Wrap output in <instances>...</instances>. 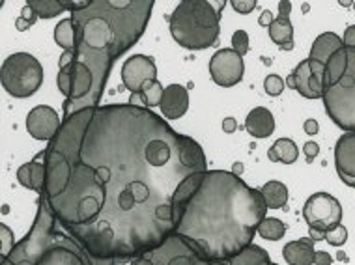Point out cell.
Returning <instances> with one entry per match:
<instances>
[{
  "label": "cell",
  "instance_id": "cell-1",
  "mask_svg": "<svg viewBox=\"0 0 355 265\" xmlns=\"http://www.w3.org/2000/svg\"><path fill=\"white\" fill-rule=\"evenodd\" d=\"M45 198L88 256L139 258L176 232L208 161L144 105H99L62 120L43 154Z\"/></svg>",
  "mask_w": 355,
  "mask_h": 265
},
{
  "label": "cell",
  "instance_id": "cell-2",
  "mask_svg": "<svg viewBox=\"0 0 355 265\" xmlns=\"http://www.w3.org/2000/svg\"><path fill=\"white\" fill-rule=\"evenodd\" d=\"M153 0H92L71 13L77 28L71 69V93L64 101V118L101 105L112 66L146 32Z\"/></svg>",
  "mask_w": 355,
  "mask_h": 265
},
{
  "label": "cell",
  "instance_id": "cell-3",
  "mask_svg": "<svg viewBox=\"0 0 355 265\" xmlns=\"http://www.w3.org/2000/svg\"><path fill=\"white\" fill-rule=\"evenodd\" d=\"M266 211L260 189L227 170H208L174 234L209 262H230L252 245Z\"/></svg>",
  "mask_w": 355,
  "mask_h": 265
},
{
  "label": "cell",
  "instance_id": "cell-4",
  "mask_svg": "<svg viewBox=\"0 0 355 265\" xmlns=\"http://www.w3.org/2000/svg\"><path fill=\"white\" fill-rule=\"evenodd\" d=\"M227 0H182L168 17L172 39L185 49L202 51L217 44L220 12Z\"/></svg>",
  "mask_w": 355,
  "mask_h": 265
},
{
  "label": "cell",
  "instance_id": "cell-5",
  "mask_svg": "<svg viewBox=\"0 0 355 265\" xmlns=\"http://www.w3.org/2000/svg\"><path fill=\"white\" fill-rule=\"evenodd\" d=\"M322 101L333 124L355 133V49L343 47L325 64Z\"/></svg>",
  "mask_w": 355,
  "mask_h": 265
},
{
  "label": "cell",
  "instance_id": "cell-6",
  "mask_svg": "<svg viewBox=\"0 0 355 265\" xmlns=\"http://www.w3.org/2000/svg\"><path fill=\"white\" fill-rule=\"evenodd\" d=\"M2 86L12 98H31L42 88L43 68L37 58L28 53H13L2 64Z\"/></svg>",
  "mask_w": 355,
  "mask_h": 265
},
{
  "label": "cell",
  "instance_id": "cell-7",
  "mask_svg": "<svg viewBox=\"0 0 355 265\" xmlns=\"http://www.w3.org/2000/svg\"><path fill=\"white\" fill-rule=\"evenodd\" d=\"M131 265H211V262L195 253L180 235L172 234L159 247L133 259Z\"/></svg>",
  "mask_w": 355,
  "mask_h": 265
},
{
  "label": "cell",
  "instance_id": "cell-8",
  "mask_svg": "<svg viewBox=\"0 0 355 265\" xmlns=\"http://www.w3.org/2000/svg\"><path fill=\"white\" fill-rule=\"evenodd\" d=\"M303 219L309 228L329 232L343 222V205L327 192H314L303 205Z\"/></svg>",
  "mask_w": 355,
  "mask_h": 265
},
{
  "label": "cell",
  "instance_id": "cell-9",
  "mask_svg": "<svg viewBox=\"0 0 355 265\" xmlns=\"http://www.w3.org/2000/svg\"><path fill=\"white\" fill-rule=\"evenodd\" d=\"M122 80L123 86L131 93L129 103L137 105V99L141 95L142 88L146 86L150 80H157V68L152 56L133 55L122 66Z\"/></svg>",
  "mask_w": 355,
  "mask_h": 265
},
{
  "label": "cell",
  "instance_id": "cell-10",
  "mask_svg": "<svg viewBox=\"0 0 355 265\" xmlns=\"http://www.w3.org/2000/svg\"><path fill=\"white\" fill-rule=\"evenodd\" d=\"M245 73L243 56L234 49H219L209 60V75L217 86L230 88L241 82Z\"/></svg>",
  "mask_w": 355,
  "mask_h": 265
},
{
  "label": "cell",
  "instance_id": "cell-11",
  "mask_svg": "<svg viewBox=\"0 0 355 265\" xmlns=\"http://www.w3.org/2000/svg\"><path fill=\"white\" fill-rule=\"evenodd\" d=\"M325 66L314 60H303L297 68L288 75L286 84L306 99H322V82H324Z\"/></svg>",
  "mask_w": 355,
  "mask_h": 265
},
{
  "label": "cell",
  "instance_id": "cell-12",
  "mask_svg": "<svg viewBox=\"0 0 355 265\" xmlns=\"http://www.w3.org/2000/svg\"><path fill=\"white\" fill-rule=\"evenodd\" d=\"M31 265H92V262L88 253L71 235L64 234L58 245L49 248L42 258H37Z\"/></svg>",
  "mask_w": 355,
  "mask_h": 265
},
{
  "label": "cell",
  "instance_id": "cell-13",
  "mask_svg": "<svg viewBox=\"0 0 355 265\" xmlns=\"http://www.w3.org/2000/svg\"><path fill=\"white\" fill-rule=\"evenodd\" d=\"M62 127V120L53 107L40 105L34 107L26 116V131L36 140L51 142L58 135Z\"/></svg>",
  "mask_w": 355,
  "mask_h": 265
},
{
  "label": "cell",
  "instance_id": "cell-14",
  "mask_svg": "<svg viewBox=\"0 0 355 265\" xmlns=\"http://www.w3.org/2000/svg\"><path fill=\"white\" fill-rule=\"evenodd\" d=\"M335 168L338 178L355 189V133H344L335 144Z\"/></svg>",
  "mask_w": 355,
  "mask_h": 265
},
{
  "label": "cell",
  "instance_id": "cell-15",
  "mask_svg": "<svg viewBox=\"0 0 355 265\" xmlns=\"http://www.w3.org/2000/svg\"><path fill=\"white\" fill-rule=\"evenodd\" d=\"M161 114L168 120L182 118L189 109V92L182 84H171L165 86L163 98H161Z\"/></svg>",
  "mask_w": 355,
  "mask_h": 265
},
{
  "label": "cell",
  "instance_id": "cell-16",
  "mask_svg": "<svg viewBox=\"0 0 355 265\" xmlns=\"http://www.w3.org/2000/svg\"><path fill=\"white\" fill-rule=\"evenodd\" d=\"M45 179H47V167H45V161H31L21 165L17 170V181L25 189L37 192L40 197L45 194Z\"/></svg>",
  "mask_w": 355,
  "mask_h": 265
},
{
  "label": "cell",
  "instance_id": "cell-17",
  "mask_svg": "<svg viewBox=\"0 0 355 265\" xmlns=\"http://www.w3.org/2000/svg\"><path fill=\"white\" fill-rule=\"evenodd\" d=\"M247 133L254 138H268L275 131V118L270 109L266 107H257L252 109L245 118Z\"/></svg>",
  "mask_w": 355,
  "mask_h": 265
},
{
  "label": "cell",
  "instance_id": "cell-18",
  "mask_svg": "<svg viewBox=\"0 0 355 265\" xmlns=\"http://www.w3.org/2000/svg\"><path fill=\"white\" fill-rule=\"evenodd\" d=\"M282 256L288 265H313L316 250L314 241L311 237H301L297 241H290L282 248Z\"/></svg>",
  "mask_w": 355,
  "mask_h": 265
},
{
  "label": "cell",
  "instance_id": "cell-19",
  "mask_svg": "<svg viewBox=\"0 0 355 265\" xmlns=\"http://www.w3.org/2000/svg\"><path fill=\"white\" fill-rule=\"evenodd\" d=\"M344 47L343 39L338 34L335 32H324V34H320L316 39H314L313 47H311V55H309V60H314V62L320 64H327L329 62V58L337 51H340Z\"/></svg>",
  "mask_w": 355,
  "mask_h": 265
},
{
  "label": "cell",
  "instance_id": "cell-20",
  "mask_svg": "<svg viewBox=\"0 0 355 265\" xmlns=\"http://www.w3.org/2000/svg\"><path fill=\"white\" fill-rule=\"evenodd\" d=\"M270 37L273 44H277L282 51L294 49V26L290 23V19L275 17V21L268 26Z\"/></svg>",
  "mask_w": 355,
  "mask_h": 265
},
{
  "label": "cell",
  "instance_id": "cell-21",
  "mask_svg": "<svg viewBox=\"0 0 355 265\" xmlns=\"http://www.w3.org/2000/svg\"><path fill=\"white\" fill-rule=\"evenodd\" d=\"M268 157L273 163H282V165H294L300 157V148L292 138H279L268 152Z\"/></svg>",
  "mask_w": 355,
  "mask_h": 265
},
{
  "label": "cell",
  "instance_id": "cell-22",
  "mask_svg": "<svg viewBox=\"0 0 355 265\" xmlns=\"http://www.w3.org/2000/svg\"><path fill=\"white\" fill-rule=\"evenodd\" d=\"M268 210H282L288 203V187L282 181L271 179L260 189Z\"/></svg>",
  "mask_w": 355,
  "mask_h": 265
},
{
  "label": "cell",
  "instance_id": "cell-23",
  "mask_svg": "<svg viewBox=\"0 0 355 265\" xmlns=\"http://www.w3.org/2000/svg\"><path fill=\"white\" fill-rule=\"evenodd\" d=\"M228 265H273L271 262L270 254L268 250H263L262 247H258V245H249V247L243 250V253H239L236 258H232L230 262H227Z\"/></svg>",
  "mask_w": 355,
  "mask_h": 265
},
{
  "label": "cell",
  "instance_id": "cell-24",
  "mask_svg": "<svg viewBox=\"0 0 355 265\" xmlns=\"http://www.w3.org/2000/svg\"><path fill=\"white\" fill-rule=\"evenodd\" d=\"M55 42L64 51H75L77 45V28H75L73 19H62L55 26Z\"/></svg>",
  "mask_w": 355,
  "mask_h": 265
},
{
  "label": "cell",
  "instance_id": "cell-25",
  "mask_svg": "<svg viewBox=\"0 0 355 265\" xmlns=\"http://www.w3.org/2000/svg\"><path fill=\"white\" fill-rule=\"evenodd\" d=\"M26 6H31L42 19H53L66 12L62 0H26Z\"/></svg>",
  "mask_w": 355,
  "mask_h": 265
},
{
  "label": "cell",
  "instance_id": "cell-26",
  "mask_svg": "<svg viewBox=\"0 0 355 265\" xmlns=\"http://www.w3.org/2000/svg\"><path fill=\"white\" fill-rule=\"evenodd\" d=\"M258 234L260 237L268 241H279L284 237L286 234V224L281 221V219H275V217H266L260 226H258Z\"/></svg>",
  "mask_w": 355,
  "mask_h": 265
},
{
  "label": "cell",
  "instance_id": "cell-27",
  "mask_svg": "<svg viewBox=\"0 0 355 265\" xmlns=\"http://www.w3.org/2000/svg\"><path fill=\"white\" fill-rule=\"evenodd\" d=\"M163 92H165V88L161 86L159 80H150L146 86L142 88V92H141V95H139V99H141L142 103H144V107H146V109L159 107L161 98H163ZM139 99H137V103H139Z\"/></svg>",
  "mask_w": 355,
  "mask_h": 265
},
{
  "label": "cell",
  "instance_id": "cell-28",
  "mask_svg": "<svg viewBox=\"0 0 355 265\" xmlns=\"http://www.w3.org/2000/svg\"><path fill=\"white\" fill-rule=\"evenodd\" d=\"M232 49L239 56H245L251 49V42H249V34L245 30H236L232 34Z\"/></svg>",
  "mask_w": 355,
  "mask_h": 265
},
{
  "label": "cell",
  "instance_id": "cell-29",
  "mask_svg": "<svg viewBox=\"0 0 355 265\" xmlns=\"http://www.w3.org/2000/svg\"><path fill=\"white\" fill-rule=\"evenodd\" d=\"M325 241L329 243L331 247H343L344 243L348 241V230L343 224H338V226H335L325 234Z\"/></svg>",
  "mask_w": 355,
  "mask_h": 265
},
{
  "label": "cell",
  "instance_id": "cell-30",
  "mask_svg": "<svg viewBox=\"0 0 355 265\" xmlns=\"http://www.w3.org/2000/svg\"><path fill=\"white\" fill-rule=\"evenodd\" d=\"M36 21H37V13L34 12L31 6H25L23 8V12H21V15L17 17V21H15V28H17L19 32H25L28 30Z\"/></svg>",
  "mask_w": 355,
  "mask_h": 265
},
{
  "label": "cell",
  "instance_id": "cell-31",
  "mask_svg": "<svg viewBox=\"0 0 355 265\" xmlns=\"http://www.w3.org/2000/svg\"><path fill=\"white\" fill-rule=\"evenodd\" d=\"M0 235H2V253H0V258L6 259L17 243L13 241V232L8 228L6 224H0Z\"/></svg>",
  "mask_w": 355,
  "mask_h": 265
},
{
  "label": "cell",
  "instance_id": "cell-32",
  "mask_svg": "<svg viewBox=\"0 0 355 265\" xmlns=\"http://www.w3.org/2000/svg\"><path fill=\"white\" fill-rule=\"evenodd\" d=\"M263 90L271 98H277V95H281L282 90H284V80L279 77V75H268L266 80H263Z\"/></svg>",
  "mask_w": 355,
  "mask_h": 265
},
{
  "label": "cell",
  "instance_id": "cell-33",
  "mask_svg": "<svg viewBox=\"0 0 355 265\" xmlns=\"http://www.w3.org/2000/svg\"><path fill=\"white\" fill-rule=\"evenodd\" d=\"M257 0H232V2H230V6H232L238 13H241V15L251 13L252 10L257 8Z\"/></svg>",
  "mask_w": 355,
  "mask_h": 265
},
{
  "label": "cell",
  "instance_id": "cell-34",
  "mask_svg": "<svg viewBox=\"0 0 355 265\" xmlns=\"http://www.w3.org/2000/svg\"><path fill=\"white\" fill-rule=\"evenodd\" d=\"M303 152H305L306 161H309V163H313L314 157H316V155L320 154V146H318V144H316V142L309 140L305 144V146H303Z\"/></svg>",
  "mask_w": 355,
  "mask_h": 265
},
{
  "label": "cell",
  "instance_id": "cell-35",
  "mask_svg": "<svg viewBox=\"0 0 355 265\" xmlns=\"http://www.w3.org/2000/svg\"><path fill=\"white\" fill-rule=\"evenodd\" d=\"M343 44H344V47H354L355 49V25H352L346 28V32H344V37H343Z\"/></svg>",
  "mask_w": 355,
  "mask_h": 265
},
{
  "label": "cell",
  "instance_id": "cell-36",
  "mask_svg": "<svg viewBox=\"0 0 355 265\" xmlns=\"http://www.w3.org/2000/svg\"><path fill=\"white\" fill-rule=\"evenodd\" d=\"M331 264H333V258H331L329 253H325V250H316L314 265H331Z\"/></svg>",
  "mask_w": 355,
  "mask_h": 265
},
{
  "label": "cell",
  "instance_id": "cell-37",
  "mask_svg": "<svg viewBox=\"0 0 355 265\" xmlns=\"http://www.w3.org/2000/svg\"><path fill=\"white\" fill-rule=\"evenodd\" d=\"M236 129H238V122H236V118H225L223 120V131L227 133V135H232V133H236Z\"/></svg>",
  "mask_w": 355,
  "mask_h": 265
},
{
  "label": "cell",
  "instance_id": "cell-38",
  "mask_svg": "<svg viewBox=\"0 0 355 265\" xmlns=\"http://www.w3.org/2000/svg\"><path fill=\"white\" fill-rule=\"evenodd\" d=\"M290 13H292V2H288V0L279 2V17L290 19Z\"/></svg>",
  "mask_w": 355,
  "mask_h": 265
},
{
  "label": "cell",
  "instance_id": "cell-39",
  "mask_svg": "<svg viewBox=\"0 0 355 265\" xmlns=\"http://www.w3.org/2000/svg\"><path fill=\"white\" fill-rule=\"evenodd\" d=\"M273 21H275L273 13H271L270 10H263V12L260 13V17H258V25H260V26H270Z\"/></svg>",
  "mask_w": 355,
  "mask_h": 265
},
{
  "label": "cell",
  "instance_id": "cell-40",
  "mask_svg": "<svg viewBox=\"0 0 355 265\" xmlns=\"http://www.w3.org/2000/svg\"><path fill=\"white\" fill-rule=\"evenodd\" d=\"M303 129H305V133L306 135H316V133H318V129H320V125H318V122H316V120H313V118H311V120H306L305 124H303Z\"/></svg>",
  "mask_w": 355,
  "mask_h": 265
},
{
  "label": "cell",
  "instance_id": "cell-41",
  "mask_svg": "<svg viewBox=\"0 0 355 265\" xmlns=\"http://www.w3.org/2000/svg\"><path fill=\"white\" fill-rule=\"evenodd\" d=\"M325 234L327 232H322V230H314V228H309V237L313 241H322L325 239Z\"/></svg>",
  "mask_w": 355,
  "mask_h": 265
},
{
  "label": "cell",
  "instance_id": "cell-42",
  "mask_svg": "<svg viewBox=\"0 0 355 265\" xmlns=\"http://www.w3.org/2000/svg\"><path fill=\"white\" fill-rule=\"evenodd\" d=\"M243 170H245V167H243V163H239V161H236L232 165V170L230 172L236 174V176H239L241 178V174H243Z\"/></svg>",
  "mask_w": 355,
  "mask_h": 265
},
{
  "label": "cell",
  "instance_id": "cell-43",
  "mask_svg": "<svg viewBox=\"0 0 355 265\" xmlns=\"http://www.w3.org/2000/svg\"><path fill=\"white\" fill-rule=\"evenodd\" d=\"M0 265H13V264H12V262H10V259L6 258V259H2V264H0Z\"/></svg>",
  "mask_w": 355,
  "mask_h": 265
},
{
  "label": "cell",
  "instance_id": "cell-44",
  "mask_svg": "<svg viewBox=\"0 0 355 265\" xmlns=\"http://www.w3.org/2000/svg\"><path fill=\"white\" fill-rule=\"evenodd\" d=\"M211 265H228L227 262H211Z\"/></svg>",
  "mask_w": 355,
  "mask_h": 265
},
{
  "label": "cell",
  "instance_id": "cell-45",
  "mask_svg": "<svg viewBox=\"0 0 355 265\" xmlns=\"http://www.w3.org/2000/svg\"><path fill=\"white\" fill-rule=\"evenodd\" d=\"M352 6H354V10H355V2H354V4H352Z\"/></svg>",
  "mask_w": 355,
  "mask_h": 265
},
{
  "label": "cell",
  "instance_id": "cell-46",
  "mask_svg": "<svg viewBox=\"0 0 355 265\" xmlns=\"http://www.w3.org/2000/svg\"><path fill=\"white\" fill-rule=\"evenodd\" d=\"M273 265H279V264H273Z\"/></svg>",
  "mask_w": 355,
  "mask_h": 265
}]
</instances>
